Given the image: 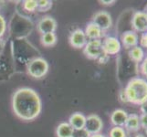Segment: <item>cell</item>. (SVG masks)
Segmentation results:
<instances>
[{"label":"cell","mask_w":147,"mask_h":137,"mask_svg":"<svg viewBox=\"0 0 147 137\" xmlns=\"http://www.w3.org/2000/svg\"><path fill=\"white\" fill-rule=\"evenodd\" d=\"M12 110L19 119L33 121L41 113L42 101L35 90L28 87L19 88L12 96Z\"/></svg>","instance_id":"6da1fadb"},{"label":"cell","mask_w":147,"mask_h":137,"mask_svg":"<svg viewBox=\"0 0 147 137\" xmlns=\"http://www.w3.org/2000/svg\"><path fill=\"white\" fill-rule=\"evenodd\" d=\"M123 90L129 103L141 106L147 100V80L142 77L131 78Z\"/></svg>","instance_id":"7a4b0ae2"},{"label":"cell","mask_w":147,"mask_h":137,"mask_svg":"<svg viewBox=\"0 0 147 137\" xmlns=\"http://www.w3.org/2000/svg\"><path fill=\"white\" fill-rule=\"evenodd\" d=\"M49 69L48 61L42 57H36L30 59L27 64V72L34 79H42L47 75Z\"/></svg>","instance_id":"3957f363"},{"label":"cell","mask_w":147,"mask_h":137,"mask_svg":"<svg viewBox=\"0 0 147 137\" xmlns=\"http://www.w3.org/2000/svg\"><path fill=\"white\" fill-rule=\"evenodd\" d=\"M83 53L90 59L98 60L101 56L105 54L102 49L101 39L89 40L83 48Z\"/></svg>","instance_id":"277c9868"},{"label":"cell","mask_w":147,"mask_h":137,"mask_svg":"<svg viewBox=\"0 0 147 137\" xmlns=\"http://www.w3.org/2000/svg\"><path fill=\"white\" fill-rule=\"evenodd\" d=\"M92 21L97 25L103 32L107 31L113 26V18H111V16L109 12L105 11V10H100V11L96 12L93 15Z\"/></svg>","instance_id":"5b68a950"},{"label":"cell","mask_w":147,"mask_h":137,"mask_svg":"<svg viewBox=\"0 0 147 137\" xmlns=\"http://www.w3.org/2000/svg\"><path fill=\"white\" fill-rule=\"evenodd\" d=\"M131 28L136 33L147 32V16L144 11H135L131 20Z\"/></svg>","instance_id":"8992f818"},{"label":"cell","mask_w":147,"mask_h":137,"mask_svg":"<svg viewBox=\"0 0 147 137\" xmlns=\"http://www.w3.org/2000/svg\"><path fill=\"white\" fill-rule=\"evenodd\" d=\"M101 42H102L103 51L108 56L117 55L120 53L121 49V44L117 38L113 36H106L104 37L103 40H101Z\"/></svg>","instance_id":"52a82bcc"},{"label":"cell","mask_w":147,"mask_h":137,"mask_svg":"<svg viewBox=\"0 0 147 137\" xmlns=\"http://www.w3.org/2000/svg\"><path fill=\"white\" fill-rule=\"evenodd\" d=\"M102 128H103V121L99 115L92 113L86 117L85 129L90 134H100Z\"/></svg>","instance_id":"ba28073f"},{"label":"cell","mask_w":147,"mask_h":137,"mask_svg":"<svg viewBox=\"0 0 147 137\" xmlns=\"http://www.w3.org/2000/svg\"><path fill=\"white\" fill-rule=\"evenodd\" d=\"M57 26V21L55 18L50 16H45L38 20L37 24V29L41 35L46 33H55Z\"/></svg>","instance_id":"9c48e42d"},{"label":"cell","mask_w":147,"mask_h":137,"mask_svg":"<svg viewBox=\"0 0 147 137\" xmlns=\"http://www.w3.org/2000/svg\"><path fill=\"white\" fill-rule=\"evenodd\" d=\"M69 41L70 46L75 49H83L88 42V38L84 33V30L77 28L70 33Z\"/></svg>","instance_id":"30bf717a"},{"label":"cell","mask_w":147,"mask_h":137,"mask_svg":"<svg viewBox=\"0 0 147 137\" xmlns=\"http://www.w3.org/2000/svg\"><path fill=\"white\" fill-rule=\"evenodd\" d=\"M121 44L124 49H131L139 45V35L133 29L124 31L121 36Z\"/></svg>","instance_id":"8fae6325"},{"label":"cell","mask_w":147,"mask_h":137,"mask_svg":"<svg viewBox=\"0 0 147 137\" xmlns=\"http://www.w3.org/2000/svg\"><path fill=\"white\" fill-rule=\"evenodd\" d=\"M128 117V113L123 109H116L111 114V123L113 126H118V127H123L126 120Z\"/></svg>","instance_id":"7c38bea8"},{"label":"cell","mask_w":147,"mask_h":137,"mask_svg":"<svg viewBox=\"0 0 147 137\" xmlns=\"http://www.w3.org/2000/svg\"><path fill=\"white\" fill-rule=\"evenodd\" d=\"M84 33L88 39L95 40V39H101V38L103 37L104 32L95 23L90 21V23L87 24V26H86Z\"/></svg>","instance_id":"4fadbf2b"},{"label":"cell","mask_w":147,"mask_h":137,"mask_svg":"<svg viewBox=\"0 0 147 137\" xmlns=\"http://www.w3.org/2000/svg\"><path fill=\"white\" fill-rule=\"evenodd\" d=\"M125 131L129 132V133H136L141 129L140 124V116L135 113L128 114L127 120L123 126Z\"/></svg>","instance_id":"5bb4252c"},{"label":"cell","mask_w":147,"mask_h":137,"mask_svg":"<svg viewBox=\"0 0 147 137\" xmlns=\"http://www.w3.org/2000/svg\"><path fill=\"white\" fill-rule=\"evenodd\" d=\"M69 125L74 130H80L85 128V124H86V116L82 113H74L69 116Z\"/></svg>","instance_id":"9a60e30c"},{"label":"cell","mask_w":147,"mask_h":137,"mask_svg":"<svg viewBox=\"0 0 147 137\" xmlns=\"http://www.w3.org/2000/svg\"><path fill=\"white\" fill-rule=\"evenodd\" d=\"M128 55H129V58L136 64H141L143 62V60L144 59V58L146 57L145 50L143 48H141L139 45L129 49Z\"/></svg>","instance_id":"2e32d148"},{"label":"cell","mask_w":147,"mask_h":137,"mask_svg":"<svg viewBox=\"0 0 147 137\" xmlns=\"http://www.w3.org/2000/svg\"><path fill=\"white\" fill-rule=\"evenodd\" d=\"M74 129L69 125V123H60L56 129L57 137H72Z\"/></svg>","instance_id":"e0dca14e"},{"label":"cell","mask_w":147,"mask_h":137,"mask_svg":"<svg viewBox=\"0 0 147 137\" xmlns=\"http://www.w3.org/2000/svg\"><path fill=\"white\" fill-rule=\"evenodd\" d=\"M57 35L55 33H46L41 35V37H40V43L42 44V46L47 48L53 47L57 43Z\"/></svg>","instance_id":"ac0fdd59"},{"label":"cell","mask_w":147,"mask_h":137,"mask_svg":"<svg viewBox=\"0 0 147 137\" xmlns=\"http://www.w3.org/2000/svg\"><path fill=\"white\" fill-rule=\"evenodd\" d=\"M22 7L26 11L29 13L35 12L38 10V1L36 0H26L23 2Z\"/></svg>","instance_id":"d6986e66"},{"label":"cell","mask_w":147,"mask_h":137,"mask_svg":"<svg viewBox=\"0 0 147 137\" xmlns=\"http://www.w3.org/2000/svg\"><path fill=\"white\" fill-rule=\"evenodd\" d=\"M110 137H127V134L123 127H118V126H113L110 130Z\"/></svg>","instance_id":"ffe728a7"},{"label":"cell","mask_w":147,"mask_h":137,"mask_svg":"<svg viewBox=\"0 0 147 137\" xmlns=\"http://www.w3.org/2000/svg\"><path fill=\"white\" fill-rule=\"evenodd\" d=\"M52 1L49 0H40L38 1V10L39 12H47L52 7Z\"/></svg>","instance_id":"44dd1931"},{"label":"cell","mask_w":147,"mask_h":137,"mask_svg":"<svg viewBox=\"0 0 147 137\" xmlns=\"http://www.w3.org/2000/svg\"><path fill=\"white\" fill-rule=\"evenodd\" d=\"M139 70H140V73L142 74V76H143L142 78H144V80H147V55L144 58V59L143 60V62L140 64Z\"/></svg>","instance_id":"7402d4cb"},{"label":"cell","mask_w":147,"mask_h":137,"mask_svg":"<svg viewBox=\"0 0 147 137\" xmlns=\"http://www.w3.org/2000/svg\"><path fill=\"white\" fill-rule=\"evenodd\" d=\"M7 32V21L5 18L0 14V38L4 37V35Z\"/></svg>","instance_id":"603a6c76"},{"label":"cell","mask_w":147,"mask_h":137,"mask_svg":"<svg viewBox=\"0 0 147 137\" xmlns=\"http://www.w3.org/2000/svg\"><path fill=\"white\" fill-rule=\"evenodd\" d=\"M90 134L89 132L85 128L80 129V130H74L72 137H90Z\"/></svg>","instance_id":"cb8c5ba5"},{"label":"cell","mask_w":147,"mask_h":137,"mask_svg":"<svg viewBox=\"0 0 147 137\" xmlns=\"http://www.w3.org/2000/svg\"><path fill=\"white\" fill-rule=\"evenodd\" d=\"M139 44L141 48H143L144 49H147V32H144L141 35L139 38Z\"/></svg>","instance_id":"d4e9b609"},{"label":"cell","mask_w":147,"mask_h":137,"mask_svg":"<svg viewBox=\"0 0 147 137\" xmlns=\"http://www.w3.org/2000/svg\"><path fill=\"white\" fill-rule=\"evenodd\" d=\"M139 116H140L141 128H144V131L147 130V114H141Z\"/></svg>","instance_id":"484cf974"},{"label":"cell","mask_w":147,"mask_h":137,"mask_svg":"<svg viewBox=\"0 0 147 137\" xmlns=\"http://www.w3.org/2000/svg\"><path fill=\"white\" fill-rule=\"evenodd\" d=\"M119 98H120V101H121V103H128L127 97H126L125 92H124V90H121L119 92Z\"/></svg>","instance_id":"4316f807"},{"label":"cell","mask_w":147,"mask_h":137,"mask_svg":"<svg viewBox=\"0 0 147 137\" xmlns=\"http://www.w3.org/2000/svg\"><path fill=\"white\" fill-rule=\"evenodd\" d=\"M109 59H110V56H108L107 54H104L102 55L101 57L98 59V61L99 63L100 64H105V63H107L109 61Z\"/></svg>","instance_id":"83f0119b"},{"label":"cell","mask_w":147,"mask_h":137,"mask_svg":"<svg viewBox=\"0 0 147 137\" xmlns=\"http://www.w3.org/2000/svg\"><path fill=\"white\" fill-rule=\"evenodd\" d=\"M99 3H100L102 6H107V7H110V6H113V5L116 3L115 0H110V1H105V0H100Z\"/></svg>","instance_id":"f1b7e54d"},{"label":"cell","mask_w":147,"mask_h":137,"mask_svg":"<svg viewBox=\"0 0 147 137\" xmlns=\"http://www.w3.org/2000/svg\"><path fill=\"white\" fill-rule=\"evenodd\" d=\"M140 111L142 114H147V100L140 106Z\"/></svg>","instance_id":"f546056e"},{"label":"cell","mask_w":147,"mask_h":137,"mask_svg":"<svg viewBox=\"0 0 147 137\" xmlns=\"http://www.w3.org/2000/svg\"><path fill=\"white\" fill-rule=\"evenodd\" d=\"M5 47H6V42L3 38H0V55H1L5 49Z\"/></svg>","instance_id":"4dcf8cb0"},{"label":"cell","mask_w":147,"mask_h":137,"mask_svg":"<svg viewBox=\"0 0 147 137\" xmlns=\"http://www.w3.org/2000/svg\"><path fill=\"white\" fill-rule=\"evenodd\" d=\"M90 137H106V136L102 134H92Z\"/></svg>","instance_id":"1f68e13d"},{"label":"cell","mask_w":147,"mask_h":137,"mask_svg":"<svg viewBox=\"0 0 147 137\" xmlns=\"http://www.w3.org/2000/svg\"><path fill=\"white\" fill-rule=\"evenodd\" d=\"M135 137H145V135H144L143 134H138L135 135Z\"/></svg>","instance_id":"d6a6232c"},{"label":"cell","mask_w":147,"mask_h":137,"mask_svg":"<svg viewBox=\"0 0 147 137\" xmlns=\"http://www.w3.org/2000/svg\"><path fill=\"white\" fill-rule=\"evenodd\" d=\"M144 12L146 14V16H147V5H146V6L144 7Z\"/></svg>","instance_id":"836d02e7"},{"label":"cell","mask_w":147,"mask_h":137,"mask_svg":"<svg viewBox=\"0 0 147 137\" xmlns=\"http://www.w3.org/2000/svg\"><path fill=\"white\" fill-rule=\"evenodd\" d=\"M3 5H4V1H0V9L3 7Z\"/></svg>","instance_id":"e575fe53"}]
</instances>
